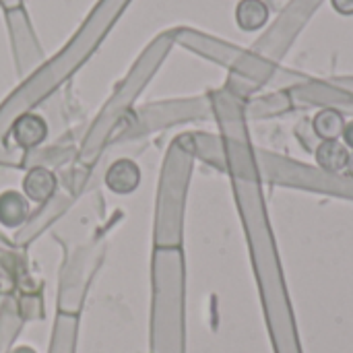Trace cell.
I'll return each mask as SVG.
<instances>
[{
	"instance_id": "obj_1",
	"label": "cell",
	"mask_w": 353,
	"mask_h": 353,
	"mask_svg": "<svg viewBox=\"0 0 353 353\" xmlns=\"http://www.w3.org/2000/svg\"><path fill=\"white\" fill-rule=\"evenodd\" d=\"M267 6L261 0H244L238 6V23L244 29H256L267 21Z\"/></svg>"
},
{
	"instance_id": "obj_2",
	"label": "cell",
	"mask_w": 353,
	"mask_h": 353,
	"mask_svg": "<svg viewBox=\"0 0 353 353\" xmlns=\"http://www.w3.org/2000/svg\"><path fill=\"white\" fill-rule=\"evenodd\" d=\"M316 130L319 134L323 137H329V139H335L341 130H343V120L337 112L333 110H325L319 114L316 118Z\"/></svg>"
},
{
	"instance_id": "obj_3",
	"label": "cell",
	"mask_w": 353,
	"mask_h": 353,
	"mask_svg": "<svg viewBox=\"0 0 353 353\" xmlns=\"http://www.w3.org/2000/svg\"><path fill=\"white\" fill-rule=\"evenodd\" d=\"M333 6L343 14H352L353 12V0H333Z\"/></svg>"
},
{
	"instance_id": "obj_4",
	"label": "cell",
	"mask_w": 353,
	"mask_h": 353,
	"mask_svg": "<svg viewBox=\"0 0 353 353\" xmlns=\"http://www.w3.org/2000/svg\"><path fill=\"white\" fill-rule=\"evenodd\" d=\"M345 137H347V143L353 147V122L347 126V130H345Z\"/></svg>"
}]
</instances>
